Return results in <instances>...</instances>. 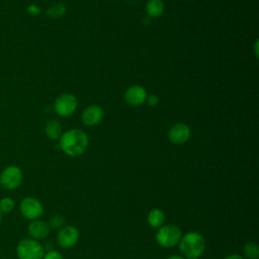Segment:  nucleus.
Returning a JSON list of instances; mask_svg holds the SVG:
<instances>
[{"instance_id":"20","label":"nucleus","mask_w":259,"mask_h":259,"mask_svg":"<svg viewBox=\"0 0 259 259\" xmlns=\"http://www.w3.org/2000/svg\"><path fill=\"white\" fill-rule=\"evenodd\" d=\"M42 259H64V257L60 252L56 250H50L47 253H45Z\"/></svg>"},{"instance_id":"27","label":"nucleus","mask_w":259,"mask_h":259,"mask_svg":"<svg viewBox=\"0 0 259 259\" xmlns=\"http://www.w3.org/2000/svg\"><path fill=\"white\" fill-rule=\"evenodd\" d=\"M0 187H1V184H0Z\"/></svg>"},{"instance_id":"13","label":"nucleus","mask_w":259,"mask_h":259,"mask_svg":"<svg viewBox=\"0 0 259 259\" xmlns=\"http://www.w3.org/2000/svg\"><path fill=\"white\" fill-rule=\"evenodd\" d=\"M147 222L151 228L159 229L165 222V214L163 210L160 208L151 209L147 215Z\"/></svg>"},{"instance_id":"23","label":"nucleus","mask_w":259,"mask_h":259,"mask_svg":"<svg viewBox=\"0 0 259 259\" xmlns=\"http://www.w3.org/2000/svg\"><path fill=\"white\" fill-rule=\"evenodd\" d=\"M225 259H244V257L240 254H230Z\"/></svg>"},{"instance_id":"8","label":"nucleus","mask_w":259,"mask_h":259,"mask_svg":"<svg viewBox=\"0 0 259 259\" xmlns=\"http://www.w3.org/2000/svg\"><path fill=\"white\" fill-rule=\"evenodd\" d=\"M79 240V231L76 227L66 225L59 229L57 234V242L62 248H71L76 245Z\"/></svg>"},{"instance_id":"19","label":"nucleus","mask_w":259,"mask_h":259,"mask_svg":"<svg viewBox=\"0 0 259 259\" xmlns=\"http://www.w3.org/2000/svg\"><path fill=\"white\" fill-rule=\"evenodd\" d=\"M50 228H53V229H61L63 226H65V219L62 217V215H54L51 218L50 222L48 223Z\"/></svg>"},{"instance_id":"15","label":"nucleus","mask_w":259,"mask_h":259,"mask_svg":"<svg viewBox=\"0 0 259 259\" xmlns=\"http://www.w3.org/2000/svg\"><path fill=\"white\" fill-rule=\"evenodd\" d=\"M146 12L150 17L157 18L164 12V3L162 0H149L146 4Z\"/></svg>"},{"instance_id":"16","label":"nucleus","mask_w":259,"mask_h":259,"mask_svg":"<svg viewBox=\"0 0 259 259\" xmlns=\"http://www.w3.org/2000/svg\"><path fill=\"white\" fill-rule=\"evenodd\" d=\"M243 255L246 259H258L259 247L254 242H247L243 246Z\"/></svg>"},{"instance_id":"10","label":"nucleus","mask_w":259,"mask_h":259,"mask_svg":"<svg viewBox=\"0 0 259 259\" xmlns=\"http://www.w3.org/2000/svg\"><path fill=\"white\" fill-rule=\"evenodd\" d=\"M147 91L140 85H133L124 92V100L132 106H140L146 102Z\"/></svg>"},{"instance_id":"12","label":"nucleus","mask_w":259,"mask_h":259,"mask_svg":"<svg viewBox=\"0 0 259 259\" xmlns=\"http://www.w3.org/2000/svg\"><path fill=\"white\" fill-rule=\"evenodd\" d=\"M103 109L99 105H90L86 107L82 113V121L86 125L93 126L97 125L103 119Z\"/></svg>"},{"instance_id":"26","label":"nucleus","mask_w":259,"mask_h":259,"mask_svg":"<svg viewBox=\"0 0 259 259\" xmlns=\"http://www.w3.org/2000/svg\"><path fill=\"white\" fill-rule=\"evenodd\" d=\"M193 259H198V258H193Z\"/></svg>"},{"instance_id":"2","label":"nucleus","mask_w":259,"mask_h":259,"mask_svg":"<svg viewBox=\"0 0 259 259\" xmlns=\"http://www.w3.org/2000/svg\"><path fill=\"white\" fill-rule=\"evenodd\" d=\"M179 251L187 259L198 258L205 249V240L200 233L188 232L182 235L179 243Z\"/></svg>"},{"instance_id":"3","label":"nucleus","mask_w":259,"mask_h":259,"mask_svg":"<svg viewBox=\"0 0 259 259\" xmlns=\"http://www.w3.org/2000/svg\"><path fill=\"white\" fill-rule=\"evenodd\" d=\"M18 259H42L45 255L44 246L36 240L25 238L18 242L16 246Z\"/></svg>"},{"instance_id":"1","label":"nucleus","mask_w":259,"mask_h":259,"mask_svg":"<svg viewBox=\"0 0 259 259\" xmlns=\"http://www.w3.org/2000/svg\"><path fill=\"white\" fill-rule=\"evenodd\" d=\"M59 140L61 150L70 157L81 156L85 153L89 145V140L85 132L77 128L65 132Z\"/></svg>"},{"instance_id":"17","label":"nucleus","mask_w":259,"mask_h":259,"mask_svg":"<svg viewBox=\"0 0 259 259\" xmlns=\"http://www.w3.org/2000/svg\"><path fill=\"white\" fill-rule=\"evenodd\" d=\"M14 205H15V202H14L13 198H11L9 196H5L0 199V211L2 213L11 212L14 208Z\"/></svg>"},{"instance_id":"4","label":"nucleus","mask_w":259,"mask_h":259,"mask_svg":"<svg viewBox=\"0 0 259 259\" xmlns=\"http://www.w3.org/2000/svg\"><path fill=\"white\" fill-rule=\"evenodd\" d=\"M182 237L181 230L175 225H163L156 233V241L163 248L176 246Z\"/></svg>"},{"instance_id":"6","label":"nucleus","mask_w":259,"mask_h":259,"mask_svg":"<svg viewBox=\"0 0 259 259\" xmlns=\"http://www.w3.org/2000/svg\"><path fill=\"white\" fill-rule=\"evenodd\" d=\"M19 210L24 219L32 221L40 218L44 213V206L35 197L26 196L21 199L19 203Z\"/></svg>"},{"instance_id":"25","label":"nucleus","mask_w":259,"mask_h":259,"mask_svg":"<svg viewBox=\"0 0 259 259\" xmlns=\"http://www.w3.org/2000/svg\"><path fill=\"white\" fill-rule=\"evenodd\" d=\"M2 214H3V213L0 211V223H1V221H2Z\"/></svg>"},{"instance_id":"24","label":"nucleus","mask_w":259,"mask_h":259,"mask_svg":"<svg viewBox=\"0 0 259 259\" xmlns=\"http://www.w3.org/2000/svg\"><path fill=\"white\" fill-rule=\"evenodd\" d=\"M166 259H185V258L182 257V256H178V255H172V256H169Z\"/></svg>"},{"instance_id":"22","label":"nucleus","mask_w":259,"mask_h":259,"mask_svg":"<svg viewBox=\"0 0 259 259\" xmlns=\"http://www.w3.org/2000/svg\"><path fill=\"white\" fill-rule=\"evenodd\" d=\"M27 11H28V13H30V14H32V15H36V14H38V13H39L40 9H39V7H37L36 5L31 4V5H29V6H28Z\"/></svg>"},{"instance_id":"5","label":"nucleus","mask_w":259,"mask_h":259,"mask_svg":"<svg viewBox=\"0 0 259 259\" xmlns=\"http://www.w3.org/2000/svg\"><path fill=\"white\" fill-rule=\"evenodd\" d=\"M23 181L22 170L15 165H10L4 168L0 174L1 187L7 190L18 188Z\"/></svg>"},{"instance_id":"9","label":"nucleus","mask_w":259,"mask_h":259,"mask_svg":"<svg viewBox=\"0 0 259 259\" xmlns=\"http://www.w3.org/2000/svg\"><path fill=\"white\" fill-rule=\"evenodd\" d=\"M191 135L190 127L183 122L173 124L168 131V140L174 145H182L186 143Z\"/></svg>"},{"instance_id":"18","label":"nucleus","mask_w":259,"mask_h":259,"mask_svg":"<svg viewBox=\"0 0 259 259\" xmlns=\"http://www.w3.org/2000/svg\"><path fill=\"white\" fill-rule=\"evenodd\" d=\"M66 13V6L63 3H57L52 5L48 10L47 14L51 17H60Z\"/></svg>"},{"instance_id":"7","label":"nucleus","mask_w":259,"mask_h":259,"mask_svg":"<svg viewBox=\"0 0 259 259\" xmlns=\"http://www.w3.org/2000/svg\"><path fill=\"white\" fill-rule=\"evenodd\" d=\"M77 105V99L73 94L63 93L55 100L54 110L58 115L67 117L75 112Z\"/></svg>"},{"instance_id":"11","label":"nucleus","mask_w":259,"mask_h":259,"mask_svg":"<svg viewBox=\"0 0 259 259\" xmlns=\"http://www.w3.org/2000/svg\"><path fill=\"white\" fill-rule=\"evenodd\" d=\"M27 231H28V234L31 239L38 241V240H42L49 236L51 228L47 222L36 219V220L30 221V223L27 227Z\"/></svg>"},{"instance_id":"14","label":"nucleus","mask_w":259,"mask_h":259,"mask_svg":"<svg viewBox=\"0 0 259 259\" xmlns=\"http://www.w3.org/2000/svg\"><path fill=\"white\" fill-rule=\"evenodd\" d=\"M46 135L51 140H59L62 136V126L57 119H51L46 123Z\"/></svg>"},{"instance_id":"21","label":"nucleus","mask_w":259,"mask_h":259,"mask_svg":"<svg viewBox=\"0 0 259 259\" xmlns=\"http://www.w3.org/2000/svg\"><path fill=\"white\" fill-rule=\"evenodd\" d=\"M146 102L150 105V106H156L159 102V98L157 95L155 94H151V95H147V98H146Z\"/></svg>"}]
</instances>
